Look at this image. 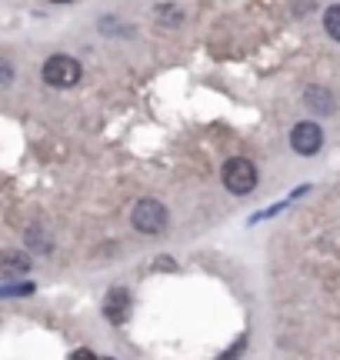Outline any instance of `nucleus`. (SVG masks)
Listing matches in <instances>:
<instances>
[{
	"label": "nucleus",
	"mask_w": 340,
	"mask_h": 360,
	"mask_svg": "<svg viewBox=\"0 0 340 360\" xmlns=\"http://www.w3.org/2000/svg\"><path fill=\"white\" fill-rule=\"evenodd\" d=\"M131 224H133V231L147 233V237L164 233L167 231V207L160 204L157 197H144V200H137V204H133Z\"/></svg>",
	"instance_id": "obj_1"
},
{
	"label": "nucleus",
	"mask_w": 340,
	"mask_h": 360,
	"mask_svg": "<svg viewBox=\"0 0 340 360\" xmlns=\"http://www.w3.org/2000/svg\"><path fill=\"white\" fill-rule=\"evenodd\" d=\"M30 270V254L24 250H0V274L4 277H20Z\"/></svg>",
	"instance_id": "obj_7"
},
{
	"label": "nucleus",
	"mask_w": 340,
	"mask_h": 360,
	"mask_svg": "<svg viewBox=\"0 0 340 360\" xmlns=\"http://www.w3.org/2000/svg\"><path fill=\"white\" fill-rule=\"evenodd\" d=\"M34 294V283H13V287H0V297H27Z\"/></svg>",
	"instance_id": "obj_11"
},
{
	"label": "nucleus",
	"mask_w": 340,
	"mask_h": 360,
	"mask_svg": "<svg viewBox=\"0 0 340 360\" xmlns=\"http://www.w3.org/2000/svg\"><path fill=\"white\" fill-rule=\"evenodd\" d=\"M53 4H70V0H53Z\"/></svg>",
	"instance_id": "obj_14"
},
{
	"label": "nucleus",
	"mask_w": 340,
	"mask_h": 360,
	"mask_svg": "<svg viewBox=\"0 0 340 360\" xmlns=\"http://www.w3.org/2000/svg\"><path fill=\"white\" fill-rule=\"evenodd\" d=\"M13 84V67L7 57H0V87H11Z\"/></svg>",
	"instance_id": "obj_12"
},
{
	"label": "nucleus",
	"mask_w": 340,
	"mask_h": 360,
	"mask_svg": "<svg viewBox=\"0 0 340 360\" xmlns=\"http://www.w3.org/2000/svg\"><path fill=\"white\" fill-rule=\"evenodd\" d=\"M303 103H307V110H314V114H334V110H337V97H334L327 87H307L303 90Z\"/></svg>",
	"instance_id": "obj_6"
},
{
	"label": "nucleus",
	"mask_w": 340,
	"mask_h": 360,
	"mask_svg": "<svg viewBox=\"0 0 340 360\" xmlns=\"http://www.w3.org/2000/svg\"><path fill=\"white\" fill-rule=\"evenodd\" d=\"M324 27H327V34H330V37L340 40V4L327 7V13H324Z\"/></svg>",
	"instance_id": "obj_8"
},
{
	"label": "nucleus",
	"mask_w": 340,
	"mask_h": 360,
	"mask_svg": "<svg viewBox=\"0 0 340 360\" xmlns=\"http://www.w3.org/2000/svg\"><path fill=\"white\" fill-rule=\"evenodd\" d=\"M70 360H97V357H93L91 350H77V354H74V357H70Z\"/></svg>",
	"instance_id": "obj_13"
},
{
	"label": "nucleus",
	"mask_w": 340,
	"mask_h": 360,
	"mask_svg": "<svg viewBox=\"0 0 340 360\" xmlns=\"http://www.w3.org/2000/svg\"><path fill=\"white\" fill-rule=\"evenodd\" d=\"M290 147L303 157H314L320 147H324V130L314 120H301L297 127L290 130Z\"/></svg>",
	"instance_id": "obj_4"
},
{
	"label": "nucleus",
	"mask_w": 340,
	"mask_h": 360,
	"mask_svg": "<svg viewBox=\"0 0 340 360\" xmlns=\"http://www.w3.org/2000/svg\"><path fill=\"white\" fill-rule=\"evenodd\" d=\"M157 20L160 24H181V11L174 4H164V7H157Z\"/></svg>",
	"instance_id": "obj_9"
},
{
	"label": "nucleus",
	"mask_w": 340,
	"mask_h": 360,
	"mask_svg": "<svg viewBox=\"0 0 340 360\" xmlns=\"http://www.w3.org/2000/svg\"><path fill=\"white\" fill-rule=\"evenodd\" d=\"M44 84L47 87H60V90H67V87H74L80 80V60H74L70 53H53V57H47L44 60Z\"/></svg>",
	"instance_id": "obj_2"
},
{
	"label": "nucleus",
	"mask_w": 340,
	"mask_h": 360,
	"mask_svg": "<svg viewBox=\"0 0 340 360\" xmlns=\"http://www.w3.org/2000/svg\"><path fill=\"white\" fill-rule=\"evenodd\" d=\"M221 180L230 193L244 197V193H250L254 187H257V167L250 164L247 157H230L221 170Z\"/></svg>",
	"instance_id": "obj_3"
},
{
	"label": "nucleus",
	"mask_w": 340,
	"mask_h": 360,
	"mask_svg": "<svg viewBox=\"0 0 340 360\" xmlns=\"http://www.w3.org/2000/svg\"><path fill=\"white\" fill-rule=\"evenodd\" d=\"M27 244H34L40 250V254H47V250H51V240H47V237H44V233H40V227H34V231L27 233Z\"/></svg>",
	"instance_id": "obj_10"
},
{
	"label": "nucleus",
	"mask_w": 340,
	"mask_h": 360,
	"mask_svg": "<svg viewBox=\"0 0 340 360\" xmlns=\"http://www.w3.org/2000/svg\"><path fill=\"white\" fill-rule=\"evenodd\" d=\"M127 310H131V294L124 287H114L104 300V314L110 323H124L127 321Z\"/></svg>",
	"instance_id": "obj_5"
}]
</instances>
